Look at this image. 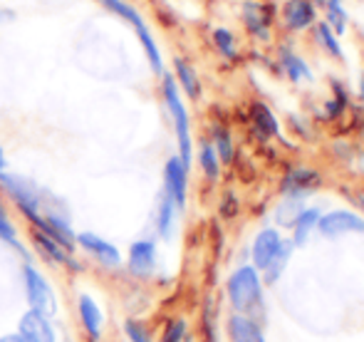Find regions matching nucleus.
Segmentation results:
<instances>
[{
    "instance_id": "obj_37",
    "label": "nucleus",
    "mask_w": 364,
    "mask_h": 342,
    "mask_svg": "<svg viewBox=\"0 0 364 342\" xmlns=\"http://www.w3.org/2000/svg\"><path fill=\"white\" fill-rule=\"evenodd\" d=\"M357 97H360V102L364 105V73L360 75V87H357Z\"/></svg>"
},
{
    "instance_id": "obj_9",
    "label": "nucleus",
    "mask_w": 364,
    "mask_h": 342,
    "mask_svg": "<svg viewBox=\"0 0 364 342\" xmlns=\"http://www.w3.org/2000/svg\"><path fill=\"white\" fill-rule=\"evenodd\" d=\"M15 333L28 342H60V333H58V328H55L53 318L30 308L18 318Z\"/></svg>"
},
{
    "instance_id": "obj_40",
    "label": "nucleus",
    "mask_w": 364,
    "mask_h": 342,
    "mask_svg": "<svg viewBox=\"0 0 364 342\" xmlns=\"http://www.w3.org/2000/svg\"><path fill=\"white\" fill-rule=\"evenodd\" d=\"M0 208H5V203H3V198H0Z\"/></svg>"
},
{
    "instance_id": "obj_27",
    "label": "nucleus",
    "mask_w": 364,
    "mask_h": 342,
    "mask_svg": "<svg viewBox=\"0 0 364 342\" xmlns=\"http://www.w3.org/2000/svg\"><path fill=\"white\" fill-rule=\"evenodd\" d=\"M198 166H201L203 176H206V181L216 183L220 178V161H218V154L216 149H213V144L208 139H203L201 144H198Z\"/></svg>"
},
{
    "instance_id": "obj_24",
    "label": "nucleus",
    "mask_w": 364,
    "mask_h": 342,
    "mask_svg": "<svg viewBox=\"0 0 364 342\" xmlns=\"http://www.w3.org/2000/svg\"><path fill=\"white\" fill-rule=\"evenodd\" d=\"M292 251H295V246H292V241H283V246H280V251L275 253V258L270 260L268 265H265L263 270V283H278L280 275L285 273V268H288L290 258H292Z\"/></svg>"
},
{
    "instance_id": "obj_29",
    "label": "nucleus",
    "mask_w": 364,
    "mask_h": 342,
    "mask_svg": "<svg viewBox=\"0 0 364 342\" xmlns=\"http://www.w3.org/2000/svg\"><path fill=\"white\" fill-rule=\"evenodd\" d=\"M211 40L225 60H238V40H235V35L228 28H216L211 33Z\"/></svg>"
},
{
    "instance_id": "obj_4",
    "label": "nucleus",
    "mask_w": 364,
    "mask_h": 342,
    "mask_svg": "<svg viewBox=\"0 0 364 342\" xmlns=\"http://www.w3.org/2000/svg\"><path fill=\"white\" fill-rule=\"evenodd\" d=\"M0 188L8 193V198L20 208V213L30 223L43 216V191L30 178L20 176V173L3 171L0 173Z\"/></svg>"
},
{
    "instance_id": "obj_1",
    "label": "nucleus",
    "mask_w": 364,
    "mask_h": 342,
    "mask_svg": "<svg viewBox=\"0 0 364 342\" xmlns=\"http://www.w3.org/2000/svg\"><path fill=\"white\" fill-rule=\"evenodd\" d=\"M225 293L233 313L250 315L255 320V313L263 318V278L253 265H238L225 280Z\"/></svg>"
},
{
    "instance_id": "obj_6",
    "label": "nucleus",
    "mask_w": 364,
    "mask_h": 342,
    "mask_svg": "<svg viewBox=\"0 0 364 342\" xmlns=\"http://www.w3.org/2000/svg\"><path fill=\"white\" fill-rule=\"evenodd\" d=\"M30 243H33V248L48 260V263L60 265V268L70 270V273H82V263L75 258V253L68 251L65 246H60V243L55 241V238H50L48 233L30 226Z\"/></svg>"
},
{
    "instance_id": "obj_35",
    "label": "nucleus",
    "mask_w": 364,
    "mask_h": 342,
    "mask_svg": "<svg viewBox=\"0 0 364 342\" xmlns=\"http://www.w3.org/2000/svg\"><path fill=\"white\" fill-rule=\"evenodd\" d=\"M238 213V198L235 193H223V201H220V216L223 218H233Z\"/></svg>"
},
{
    "instance_id": "obj_25",
    "label": "nucleus",
    "mask_w": 364,
    "mask_h": 342,
    "mask_svg": "<svg viewBox=\"0 0 364 342\" xmlns=\"http://www.w3.org/2000/svg\"><path fill=\"white\" fill-rule=\"evenodd\" d=\"M312 35H315V43L320 45L322 50H325L330 58H335V60H345V50H342V43H340V38H337L335 33H332L330 28H327L325 23H315L312 25Z\"/></svg>"
},
{
    "instance_id": "obj_8",
    "label": "nucleus",
    "mask_w": 364,
    "mask_h": 342,
    "mask_svg": "<svg viewBox=\"0 0 364 342\" xmlns=\"http://www.w3.org/2000/svg\"><path fill=\"white\" fill-rule=\"evenodd\" d=\"M159 265V246L151 238H139L129 246L127 251V270L132 278L136 280H149L156 273Z\"/></svg>"
},
{
    "instance_id": "obj_31",
    "label": "nucleus",
    "mask_w": 364,
    "mask_h": 342,
    "mask_svg": "<svg viewBox=\"0 0 364 342\" xmlns=\"http://www.w3.org/2000/svg\"><path fill=\"white\" fill-rule=\"evenodd\" d=\"M124 338L129 342H154L151 328L141 318H127L124 320Z\"/></svg>"
},
{
    "instance_id": "obj_21",
    "label": "nucleus",
    "mask_w": 364,
    "mask_h": 342,
    "mask_svg": "<svg viewBox=\"0 0 364 342\" xmlns=\"http://www.w3.org/2000/svg\"><path fill=\"white\" fill-rule=\"evenodd\" d=\"M176 213L178 208L173 206V201L166 196V193H159V203H156V233L164 238V241H168L173 233V228H176Z\"/></svg>"
},
{
    "instance_id": "obj_26",
    "label": "nucleus",
    "mask_w": 364,
    "mask_h": 342,
    "mask_svg": "<svg viewBox=\"0 0 364 342\" xmlns=\"http://www.w3.org/2000/svg\"><path fill=\"white\" fill-rule=\"evenodd\" d=\"M305 201L302 198H292V196H283L275 206V223L283 228H292V223L297 221L302 211H305Z\"/></svg>"
},
{
    "instance_id": "obj_16",
    "label": "nucleus",
    "mask_w": 364,
    "mask_h": 342,
    "mask_svg": "<svg viewBox=\"0 0 364 342\" xmlns=\"http://www.w3.org/2000/svg\"><path fill=\"white\" fill-rule=\"evenodd\" d=\"M225 335L230 342H265V330L250 315L233 313L225 320Z\"/></svg>"
},
{
    "instance_id": "obj_28",
    "label": "nucleus",
    "mask_w": 364,
    "mask_h": 342,
    "mask_svg": "<svg viewBox=\"0 0 364 342\" xmlns=\"http://www.w3.org/2000/svg\"><path fill=\"white\" fill-rule=\"evenodd\" d=\"M102 5H105L107 10H112L114 15H119L122 20H127L134 30H139L146 25L144 18L139 15V10H136L132 3H127V0H102Z\"/></svg>"
},
{
    "instance_id": "obj_12",
    "label": "nucleus",
    "mask_w": 364,
    "mask_h": 342,
    "mask_svg": "<svg viewBox=\"0 0 364 342\" xmlns=\"http://www.w3.org/2000/svg\"><path fill=\"white\" fill-rule=\"evenodd\" d=\"M240 20L245 30L258 40H270V25H273V5L260 0H243L240 3Z\"/></svg>"
},
{
    "instance_id": "obj_32",
    "label": "nucleus",
    "mask_w": 364,
    "mask_h": 342,
    "mask_svg": "<svg viewBox=\"0 0 364 342\" xmlns=\"http://www.w3.org/2000/svg\"><path fill=\"white\" fill-rule=\"evenodd\" d=\"M0 241L8 243L10 248H15V251L23 253V241H20V233L18 228H15V223L10 221L8 211L5 208H0Z\"/></svg>"
},
{
    "instance_id": "obj_5",
    "label": "nucleus",
    "mask_w": 364,
    "mask_h": 342,
    "mask_svg": "<svg viewBox=\"0 0 364 342\" xmlns=\"http://www.w3.org/2000/svg\"><path fill=\"white\" fill-rule=\"evenodd\" d=\"M77 248H82V253H87L95 263H100L102 268H119L122 265V251L112 241L102 238L95 231H80L75 236Z\"/></svg>"
},
{
    "instance_id": "obj_20",
    "label": "nucleus",
    "mask_w": 364,
    "mask_h": 342,
    "mask_svg": "<svg viewBox=\"0 0 364 342\" xmlns=\"http://www.w3.org/2000/svg\"><path fill=\"white\" fill-rule=\"evenodd\" d=\"M320 216L322 213L317 211L315 206L312 208H305V211L297 216V221L292 223V246L295 248H302V246H307V241H310V236H312V231H317V221H320Z\"/></svg>"
},
{
    "instance_id": "obj_34",
    "label": "nucleus",
    "mask_w": 364,
    "mask_h": 342,
    "mask_svg": "<svg viewBox=\"0 0 364 342\" xmlns=\"http://www.w3.org/2000/svg\"><path fill=\"white\" fill-rule=\"evenodd\" d=\"M201 325H203L206 342H218V335H216V305H213V298H208L206 305H203Z\"/></svg>"
},
{
    "instance_id": "obj_41",
    "label": "nucleus",
    "mask_w": 364,
    "mask_h": 342,
    "mask_svg": "<svg viewBox=\"0 0 364 342\" xmlns=\"http://www.w3.org/2000/svg\"><path fill=\"white\" fill-rule=\"evenodd\" d=\"M97 3H102V0H97Z\"/></svg>"
},
{
    "instance_id": "obj_3",
    "label": "nucleus",
    "mask_w": 364,
    "mask_h": 342,
    "mask_svg": "<svg viewBox=\"0 0 364 342\" xmlns=\"http://www.w3.org/2000/svg\"><path fill=\"white\" fill-rule=\"evenodd\" d=\"M20 278H23V293L30 310H38V313H45L53 318L58 313V293L50 285V280L45 278L43 270L33 260H25L23 268H20Z\"/></svg>"
},
{
    "instance_id": "obj_18",
    "label": "nucleus",
    "mask_w": 364,
    "mask_h": 342,
    "mask_svg": "<svg viewBox=\"0 0 364 342\" xmlns=\"http://www.w3.org/2000/svg\"><path fill=\"white\" fill-rule=\"evenodd\" d=\"M250 122H253V129L258 132L260 139L280 137V122H278V117H275V112L270 109L265 102H253V105H250Z\"/></svg>"
},
{
    "instance_id": "obj_15",
    "label": "nucleus",
    "mask_w": 364,
    "mask_h": 342,
    "mask_svg": "<svg viewBox=\"0 0 364 342\" xmlns=\"http://www.w3.org/2000/svg\"><path fill=\"white\" fill-rule=\"evenodd\" d=\"M280 15H283L285 28L292 33H302L317 23V8L312 0H285Z\"/></svg>"
},
{
    "instance_id": "obj_11",
    "label": "nucleus",
    "mask_w": 364,
    "mask_h": 342,
    "mask_svg": "<svg viewBox=\"0 0 364 342\" xmlns=\"http://www.w3.org/2000/svg\"><path fill=\"white\" fill-rule=\"evenodd\" d=\"M77 320L87 342H100L105 335V310L90 293L77 295Z\"/></svg>"
},
{
    "instance_id": "obj_13",
    "label": "nucleus",
    "mask_w": 364,
    "mask_h": 342,
    "mask_svg": "<svg viewBox=\"0 0 364 342\" xmlns=\"http://www.w3.org/2000/svg\"><path fill=\"white\" fill-rule=\"evenodd\" d=\"M320 186H322L320 171L307 169V166H297V169H290L283 176V181H280V193L305 201V198L310 196V193H315Z\"/></svg>"
},
{
    "instance_id": "obj_2",
    "label": "nucleus",
    "mask_w": 364,
    "mask_h": 342,
    "mask_svg": "<svg viewBox=\"0 0 364 342\" xmlns=\"http://www.w3.org/2000/svg\"><path fill=\"white\" fill-rule=\"evenodd\" d=\"M161 97H164V105H166V109H168V117H171L173 134H176V146H178L176 156L186 166H191V156H193L191 117H188V109L181 100V90H178V85L171 73L161 75Z\"/></svg>"
},
{
    "instance_id": "obj_33",
    "label": "nucleus",
    "mask_w": 364,
    "mask_h": 342,
    "mask_svg": "<svg viewBox=\"0 0 364 342\" xmlns=\"http://www.w3.org/2000/svg\"><path fill=\"white\" fill-rule=\"evenodd\" d=\"M186 338H188L186 318H168L161 330V340L159 342H183Z\"/></svg>"
},
{
    "instance_id": "obj_19",
    "label": "nucleus",
    "mask_w": 364,
    "mask_h": 342,
    "mask_svg": "<svg viewBox=\"0 0 364 342\" xmlns=\"http://www.w3.org/2000/svg\"><path fill=\"white\" fill-rule=\"evenodd\" d=\"M278 63H280V68H283V73L290 78V82H312V80H315L310 65H307L295 50H290L288 45H283V48L278 50Z\"/></svg>"
},
{
    "instance_id": "obj_36",
    "label": "nucleus",
    "mask_w": 364,
    "mask_h": 342,
    "mask_svg": "<svg viewBox=\"0 0 364 342\" xmlns=\"http://www.w3.org/2000/svg\"><path fill=\"white\" fill-rule=\"evenodd\" d=\"M0 342H28V340H23L18 333H8V335H0Z\"/></svg>"
},
{
    "instance_id": "obj_14",
    "label": "nucleus",
    "mask_w": 364,
    "mask_h": 342,
    "mask_svg": "<svg viewBox=\"0 0 364 342\" xmlns=\"http://www.w3.org/2000/svg\"><path fill=\"white\" fill-rule=\"evenodd\" d=\"M283 241H285V238L280 236L278 228L265 226L263 231H258V233H255V238H253V246H250V258H253V263H250V265H253L258 273H263L265 265H268L270 260L275 258V253L280 251Z\"/></svg>"
},
{
    "instance_id": "obj_10",
    "label": "nucleus",
    "mask_w": 364,
    "mask_h": 342,
    "mask_svg": "<svg viewBox=\"0 0 364 342\" xmlns=\"http://www.w3.org/2000/svg\"><path fill=\"white\" fill-rule=\"evenodd\" d=\"M164 193L173 201V206L178 211L186 208V198H188V166L183 164L178 156H171V159L164 164Z\"/></svg>"
},
{
    "instance_id": "obj_17",
    "label": "nucleus",
    "mask_w": 364,
    "mask_h": 342,
    "mask_svg": "<svg viewBox=\"0 0 364 342\" xmlns=\"http://www.w3.org/2000/svg\"><path fill=\"white\" fill-rule=\"evenodd\" d=\"M173 80H176L178 90L188 97V100H198L201 97V78H198L196 68L188 63L186 58H173Z\"/></svg>"
},
{
    "instance_id": "obj_22",
    "label": "nucleus",
    "mask_w": 364,
    "mask_h": 342,
    "mask_svg": "<svg viewBox=\"0 0 364 342\" xmlns=\"http://www.w3.org/2000/svg\"><path fill=\"white\" fill-rule=\"evenodd\" d=\"M322 23L340 38L350 28V13L345 8V0H325V20Z\"/></svg>"
},
{
    "instance_id": "obj_7",
    "label": "nucleus",
    "mask_w": 364,
    "mask_h": 342,
    "mask_svg": "<svg viewBox=\"0 0 364 342\" xmlns=\"http://www.w3.org/2000/svg\"><path fill=\"white\" fill-rule=\"evenodd\" d=\"M317 231L322 238H340L350 233H364V216L350 211V208H335L327 211L317 221Z\"/></svg>"
},
{
    "instance_id": "obj_30",
    "label": "nucleus",
    "mask_w": 364,
    "mask_h": 342,
    "mask_svg": "<svg viewBox=\"0 0 364 342\" xmlns=\"http://www.w3.org/2000/svg\"><path fill=\"white\" fill-rule=\"evenodd\" d=\"M332 92H335V97L327 100V105H325L327 119H337V117L347 109V105H350V95H347L345 85H342L340 80H332Z\"/></svg>"
},
{
    "instance_id": "obj_38",
    "label": "nucleus",
    "mask_w": 364,
    "mask_h": 342,
    "mask_svg": "<svg viewBox=\"0 0 364 342\" xmlns=\"http://www.w3.org/2000/svg\"><path fill=\"white\" fill-rule=\"evenodd\" d=\"M5 171V154H3V146H0V173Z\"/></svg>"
},
{
    "instance_id": "obj_23",
    "label": "nucleus",
    "mask_w": 364,
    "mask_h": 342,
    "mask_svg": "<svg viewBox=\"0 0 364 342\" xmlns=\"http://www.w3.org/2000/svg\"><path fill=\"white\" fill-rule=\"evenodd\" d=\"M211 144L218 154L220 164H230L235 159V144H233V134H230L228 127L223 124H213L211 129Z\"/></svg>"
},
{
    "instance_id": "obj_39",
    "label": "nucleus",
    "mask_w": 364,
    "mask_h": 342,
    "mask_svg": "<svg viewBox=\"0 0 364 342\" xmlns=\"http://www.w3.org/2000/svg\"><path fill=\"white\" fill-rule=\"evenodd\" d=\"M357 203H360V208L364 211V193H360V196H357Z\"/></svg>"
}]
</instances>
